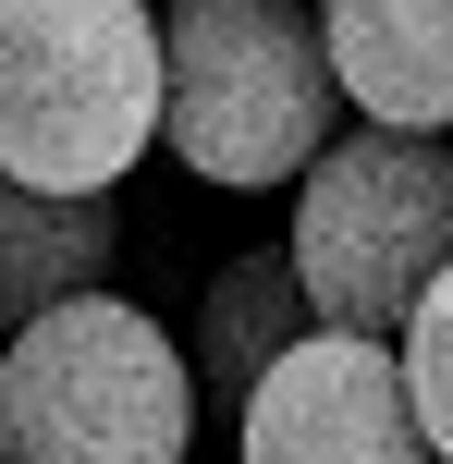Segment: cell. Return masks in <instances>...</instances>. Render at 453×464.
I'll list each match as a JSON object with an SVG mask.
<instances>
[{"mask_svg":"<svg viewBox=\"0 0 453 464\" xmlns=\"http://www.w3.org/2000/svg\"><path fill=\"white\" fill-rule=\"evenodd\" d=\"M343 135L307 0H160V147L221 196H282Z\"/></svg>","mask_w":453,"mask_h":464,"instance_id":"1","label":"cell"},{"mask_svg":"<svg viewBox=\"0 0 453 464\" xmlns=\"http://www.w3.org/2000/svg\"><path fill=\"white\" fill-rule=\"evenodd\" d=\"M0 464H196V367L147 305L62 294L0 343Z\"/></svg>","mask_w":453,"mask_h":464,"instance_id":"2","label":"cell"},{"mask_svg":"<svg viewBox=\"0 0 453 464\" xmlns=\"http://www.w3.org/2000/svg\"><path fill=\"white\" fill-rule=\"evenodd\" d=\"M160 147V0H0V171L111 196Z\"/></svg>","mask_w":453,"mask_h":464,"instance_id":"3","label":"cell"},{"mask_svg":"<svg viewBox=\"0 0 453 464\" xmlns=\"http://www.w3.org/2000/svg\"><path fill=\"white\" fill-rule=\"evenodd\" d=\"M294 294L307 330H368L392 343L405 305L453 269V135H405V122H356L294 171Z\"/></svg>","mask_w":453,"mask_h":464,"instance_id":"4","label":"cell"},{"mask_svg":"<svg viewBox=\"0 0 453 464\" xmlns=\"http://www.w3.org/2000/svg\"><path fill=\"white\" fill-rule=\"evenodd\" d=\"M233 452L245 464H429L405 379H392V343H368V330H294L245 379Z\"/></svg>","mask_w":453,"mask_h":464,"instance_id":"5","label":"cell"},{"mask_svg":"<svg viewBox=\"0 0 453 464\" xmlns=\"http://www.w3.org/2000/svg\"><path fill=\"white\" fill-rule=\"evenodd\" d=\"M319 49L356 122L453 135V0H319Z\"/></svg>","mask_w":453,"mask_h":464,"instance_id":"6","label":"cell"},{"mask_svg":"<svg viewBox=\"0 0 453 464\" xmlns=\"http://www.w3.org/2000/svg\"><path fill=\"white\" fill-rule=\"evenodd\" d=\"M123 256V208L111 196H49L0 171V343L25 318H49L62 294H98Z\"/></svg>","mask_w":453,"mask_h":464,"instance_id":"7","label":"cell"},{"mask_svg":"<svg viewBox=\"0 0 453 464\" xmlns=\"http://www.w3.org/2000/svg\"><path fill=\"white\" fill-rule=\"evenodd\" d=\"M307 330V294H294V256L282 245H245V256H221L209 269V294H196V343H184V367H196V392H221V403H245V379L270 367V354Z\"/></svg>","mask_w":453,"mask_h":464,"instance_id":"8","label":"cell"},{"mask_svg":"<svg viewBox=\"0 0 453 464\" xmlns=\"http://www.w3.org/2000/svg\"><path fill=\"white\" fill-rule=\"evenodd\" d=\"M392 379H405V416H417V440H429V464H453V269H429V294L405 305Z\"/></svg>","mask_w":453,"mask_h":464,"instance_id":"9","label":"cell"}]
</instances>
